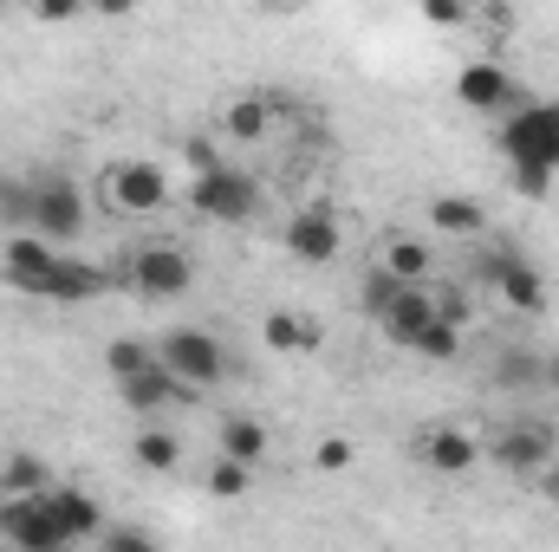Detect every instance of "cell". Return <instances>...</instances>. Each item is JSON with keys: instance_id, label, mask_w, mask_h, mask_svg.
Listing matches in <instances>:
<instances>
[{"instance_id": "6", "label": "cell", "mask_w": 559, "mask_h": 552, "mask_svg": "<svg viewBox=\"0 0 559 552\" xmlns=\"http://www.w3.org/2000/svg\"><path fill=\"white\" fill-rule=\"evenodd\" d=\"M475 279L501 299V305H514V312H547V279L534 261H521L514 248H488L481 261H475Z\"/></svg>"}, {"instance_id": "18", "label": "cell", "mask_w": 559, "mask_h": 552, "mask_svg": "<svg viewBox=\"0 0 559 552\" xmlns=\"http://www.w3.org/2000/svg\"><path fill=\"white\" fill-rule=\"evenodd\" d=\"M274 118H280V98L248 92V98H235V105L222 111V137L228 143H261L267 131H274Z\"/></svg>"}, {"instance_id": "11", "label": "cell", "mask_w": 559, "mask_h": 552, "mask_svg": "<svg viewBox=\"0 0 559 552\" xmlns=\"http://www.w3.org/2000/svg\"><path fill=\"white\" fill-rule=\"evenodd\" d=\"M455 98H462L468 111H481V118H508V111H521V85H514L508 65H495V59L462 65V72H455Z\"/></svg>"}, {"instance_id": "14", "label": "cell", "mask_w": 559, "mask_h": 552, "mask_svg": "<svg viewBox=\"0 0 559 552\" xmlns=\"http://www.w3.org/2000/svg\"><path fill=\"white\" fill-rule=\"evenodd\" d=\"M371 267L391 274L397 286H436V248L417 241V235H391V241H378Z\"/></svg>"}, {"instance_id": "4", "label": "cell", "mask_w": 559, "mask_h": 552, "mask_svg": "<svg viewBox=\"0 0 559 552\" xmlns=\"http://www.w3.org/2000/svg\"><path fill=\"white\" fill-rule=\"evenodd\" d=\"M488 461L508 468V475H540V468H554L559 461L554 422H540V416H508V422L488 435Z\"/></svg>"}, {"instance_id": "21", "label": "cell", "mask_w": 559, "mask_h": 552, "mask_svg": "<svg viewBox=\"0 0 559 552\" xmlns=\"http://www.w3.org/2000/svg\"><path fill=\"white\" fill-rule=\"evenodd\" d=\"M138 468H150V475H176V468H182V435L150 422V429L138 435Z\"/></svg>"}, {"instance_id": "23", "label": "cell", "mask_w": 559, "mask_h": 552, "mask_svg": "<svg viewBox=\"0 0 559 552\" xmlns=\"http://www.w3.org/2000/svg\"><path fill=\"white\" fill-rule=\"evenodd\" d=\"M105 364H111V384H124V377H138L156 364V345H143V338H111L105 345Z\"/></svg>"}, {"instance_id": "32", "label": "cell", "mask_w": 559, "mask_h": 552, "mask_svg": "<svg viewBox=\"0 0 559 552\" xmlns=\"http://www.w3.org/2000/svg\"><path fill=\"white\" fill-rule=\"evenodd\" d=\"M182 156H189V169H195V176H209V169H222V163H228L209 137H189V143H182Z\"/></svg>"}, {"instance_id": "31", "label": "cell", "mask_w": 559, "mask_h": 552, "mask_svg": "<svg viewBox=\"0 0 559 552\" xmlns=\"http://www.w3.org/2000/svg\"><path fill=\"white\" fill-rule=\"evenodd\" d=\"M105 552H163V547L138 527H105Z\"/></svg>"}, {"instance_id": "2", "label": "cell", "mask_w": 559, "mask_h": 552, "mask_svg": "<svg viewBox=\"0 0 559 552\" xmlns=\"http://www.w3.org/2000/svg\"><path fill=\"white\" fill-rule=\"evenodd\" d=\"M26 235H39L46 248H72L85 235V189L59 169L33 176V228Z\"/></svg>"}, {"instance_id": "33", "label": "cell", "mask_w": 559, "mask_h": 552, "mask_svg": "<svg viewBox=\"0 0 559 552\" xmlns=\"http://www.w3.org/2000/svg\"><path fill=\"white\" fill-rule=\"evenodd\" d=\"M312 461H319V468H325V475H338V468H352V442H345V435H325V442H319V455H312Z\"/></svg>"}, {"instance_id": "28", "label": "cell", "mask_w": 559, "mask_h": 552, "mask_svg": "<svg viewBox=\"0 0 559 552\" xmlns=\"http://www.w3.org/2000/svg\"><path fill=\"white\" fill-rule=\"evenodd\" d=\"M495 384H514V391H540V351H508Z\"/></svg>"}, {"instance_id": "1", "label": "cell", "mask_w": 559, "mask_h": 552, "mask_svg": "<svg viewBox=\"0 0 559 552\" xmlns=\"http://www.w3.org/2000/svg\"><path fill=\"white\" fill-rule=\"evenodd\" d=\"M501 156L514 169V189L527 202H547L559 176V98H534L501 118Z\"/></svg>"}, {"instance_id": "36", "label": "cell", "mask_w": 559, "mask_h": 552, "mask_svg": "<svg viewBox=\"0 0 559 552\" xmlns=\"http://www.w3.org/2000/svg\"><path fill=\"white\" fill-rule=\"evenodd\" d=\"M540 494L559 507V461H554V468H540Z\"/></svg>"}, {"instance_id": "22", "label": "cell", "mask_w": 559, "mask_h": 552, "mask_svg": "<svg viewBox=\"0 0 559 552\" xmlns=\"http://www.w3.org/2000/svg\"><path fill=\"white\" fill-rule=\"evenodd\" d=\"M0 221H7V235L33 228V176H0Z\"/></svg>"}, {"instance_id": "29", "label": "cell", "mask_w": 559, "mask_h": 552, "mask_svg": "<svg viewBox=\"0 0 559 552\" xmlns=\"http://www.w3.org/2000/svg\"><path fill=\"white\" fill-rule=\"evenodd\" d=\"M209 494H215V501L248 494V468H241V461H215V468H209Z\"/></svg>"}, {"instance_id": "7", "label": "cell", "mask_w": 559, "mask_h": 552, "mask_svg": "<svg viewBox=\"0 0 559 552\" xmlns=\"http://www.w3.org/2000/svg\"><path fill=\"white\" fill-rule=\"evenodd\" d=\"M124 279L138 286L143 299H182L195 286V261L182 248H169V241H150L138 254H124Z\"/></svg>"}, {"instance_id": "25", "label": "cell", "mask_w": 559, "mask_h": 552, "mask_svg": "<svg viewBox=\"0 0 559 552\" xmlns=\"http://www.w3.org/2000/svg\"><path fill=\"white\" fill-rule=\"evenodd\" d=\"M261 338L274 345L280 358H286V351H312V325H306L299 312H267V325H261Z\"/></svg>"}, {"instance_id": "9", "label": "cell", "mask_w": 559, "mask_h": 552, "mask_svg": "<svg viewBox=\"0 0 559 552\" xmlns=\"http://www.w3.org/2000/svg\"><path fill=\"white\" fill-rule=\"evenodd\" d=\"M59 267H66V254L46 248L39 235H7V248H0V279L20 286V292H33V299H52Z\"/></svg>"}, {"instance_id": "8", "label": "cell", "mask_w": 559, "mask_h": 552, "mask_svg": "<svg viewBox=\"0 0 559 552\" xmlns=\"http://www.w3.org/2000/svg\"><path fill=\"white\" fill-rule=\"evenodd\" d=\"M0 540L13 552H72L52 507H46V494H7L0 501Z\"/></svg>"}, {"instance_id": "24", "label": "cell", "mask_w": 559, "mask_h": 552, "mask_svg": "<svg viewBox=\"0 0 559 552\" xmlns=\"http://www.w3.org/2000/svg\"><path fill=\"white\" fill-rule=\"evenodd\" d=\"M0 488H7V494H46V461L26 455V448L7 455V461H0Z\"/></svg>"}, {"instance_id": "10", "label": "cell", "mask_w": 559, "mask_h": 552, "mask_svg": "<svg viewBox=\"0 0 559 552\" xmlns=\"http://www.w3.org/2000/svg\"><path fill=\"white\" fill-rule=\"evenodd\" d=\"M105 202H111L118 215H156V208L169 202V176H163L156 163L131 156V163H118V169L105 176Z\"/></svg>"}, {"instance_id": "35", "label": "cell", "mask_w": 559, "mask_h": 552, "mask_svg": "<svg viewBox=\"0 0 559 552\" xmlns=\"http://www.w3.org/2000/svg\"><path fill=\"white\" fill-rule=\"evenodd\" d=\"M540 391H559V351L554 358H540Z\"/></svg>"}, {"instance_id": "26", "label": "cell", "mask_w": 559, "mask_h": 552, "mask_svg": "<svg viewBox=\"0 0 559 552\" xmlns=\"http://www.w3.org/2000/svg\"><path fill=\"white\" fill-rule=\"evenodd\" d=\"M411 351H417V358H429V364H455V358H462V332L436 319V325L423 332V338H417V345H411Z\"/></svg>"}, {"instance_id": "5", "label": "cell", "mask_w": 559, "mask_h": 552, "mask_svg": "<svg viewBox=\"0 0 559 552\" xmlns=\"http://www.w3.org/2000/svg\"><path fill=\"white\" fill-rule=\"evenodd\" d=\"M189 208H195L202 221H248V215L261 208V182H254L248 169L222 163V169H209V176L189 182Z\"/></svg>"}, {"instance_id": "13", "label": "cell", "mask_w": 559, "mask_h": 552, "mask_svg": "<svg viewBox=\"0 0 559 552\" xmlns=\"http://www.w3.org/2000/svg\"><path fill=\"white\" fill-rule=\"evenodd\" d=\"M118 397H124V410H131V416H163V410H176V404H189L195 391H189L182 377H169V371H163V358H156L150 371H138V377H124V384H118Z\"/></svg>"}, {"instance_id": "34", "label": "cell", "mask_w": 559, "mask_h": 552, "mask_svg": "<svg viewBox=\"0 0 559 552\" xmlns=\"http://www.w3.org/2000/svg\"><path fill=\"white\" fill-rule=\"evenodd\" d=\"M423 20H429V26H462L468 7H455V0H423Z\"/></svg>"}, {"instance_id": "30", "label": "cell", "mask_w": 559, "mask_h": 552, "mask_svg": "<svg viewBox=\"0 0 559 552\" xmlns=\"http://www.w3.org/2000/svg\"><path fill=\"white\" fill-rule=\"evenodd\" d=\"M397 292H404V286H397L391 274H378V267H371V274H365V286H358V299H365V312H371V319H378Z\"/></svg>"}, {"instance_id": "27", "label": "cell", "mask_w": 559, "mask_h": 552, "mask_svg": "<svg viewBox=\"0 0 559 552\" xmlns=\"http://www.w3.org/2000/svg\"><path fill=\"white\" fill-rule=\"evenodd\" d=\"M429 299H436V319H442V325H455V332H468V319H475V305H468V292H462V286H442V279H436V286H429Z\"/></svg>"}, {"instance_id": "3", "label": "cell", "mask_w": 559, "mask_h": 552, "mask_svg": "<svg viewBox=\"0 0 559 552\" xmlns=\"http://www.w3.org/2000/svg\"><path fill=\"white\" fill-rule=\"evenodd\" d=\"M156 358H163V371L182 377L189 391H209V384L228 377V351H222V338L202 332V325H169V332L156 338Z\"/></svg>"}, {"instance_id": "15", "label": "cell", "mask_w": 559, "mask_h": 552, "mask_svg": "<svg viewBox=\"0 0 559 552\" xmlns=\"http://www.w3.org/2000/svg\"><path fill=\"white\" fill-rule=\"evenodd\" d=\"M46 507H52L66 547H79V540H105V507H98L85 488H46Z\"/></svg>"}, {"instance_id": "20", "label": "cell", "mask_w": 559, "mask_h": 552, "mask_svg": "<svg viewBox=\"0 0 559 552\" xmlns=\"http://www.w3.org/2000/svg\"><path fill=\"white\" fill-rule=\"evenodd\" d=\"M261 455H267V429H261L254 416H222V461L254 468Z\"/></svg>"}, {"instance_id": "12", "label": "cell", "mask_w": 559, "mask_h": 552, "mask_svg": "<svg viewBox=\"0 0 559 552\" xmlns=\"http://www.w3.org/2000/svg\"><path fill=\"white\" fill-rule=\"evenodd\" d=\"M338 248H345V228H338V215H332L325 202H312V208H299V215L286 221V254H293V261L325 267V261H338Z\"/></svg>"}, {"instance_id": "16", "label": "cell", "mask_w": 559, "mask_h": 552, "mask_svg": "<svg viewBox=\"0 0 559 552\" xmlns=\"http://www.w3.org/2000/svg\"><path fill=\"white\" fill-rule=\"evenodd\" d=\"M378 325H384V338H391V345H404V351H411L423 332L436 325V299H429V286H404V292L378 312Z\"/></svg>"}, {"instance_id": "19", "label": "cell", "mask_w": 559, "mask_h": 552, "mask_svg": "<svg viewBox=\"0 0 559 552\" xmlns=\"http://www.w3.org/2000/svg\"><path fill=\"white\" fill-rule=\"evenodd\" d=\"M429 221H436V235H462V241H475V235L488 228V208H481L475 195H436V202H429Z\"/></svg>"}, {"instance_id": "17", "label": "cell", "mask_w": 559, "mask_h": 552, "mask_svg": "<svg viewBox=\"0 0 559 552\" xmlns=\"http://www.w3.org/2000/svg\"><path fill=\"white\" fill-rule=\"evenodd\" d=\"M417 455H423V468H436V475H468L475 461H481V442L468 435V429H429L417 442Z\"/></svg>"}]
</instances>
